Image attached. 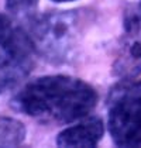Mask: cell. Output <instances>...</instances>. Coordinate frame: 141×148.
<instances>
[{
	"label": "cell",
	"instance_id": "7a4b0ae2",
	"mask_svg": "<svg viewBox=\"0 0 141 148\" xmlns=\"http://www.w3.org/2000/svg\"><path fill=\"white\" fill-rule=\"evenodd\" d=\"M93 21L88 9L54 10L37 17L30 28L35 54L51 65H65L75 58Z\"/></svg>",
	"mask_w": 141,
	"mask_h": 148
},
{
	"label": "cell",
	"instance_id": "8992f818",
	"mask_svg": "<svg viewBox=\"0 0 141 148\" xmlns=\"http://www.w3.org/2000/svg\"><path fill=\"white\" fill-rule=\"evenodd\" d=\"M105 134V124L100 117H83L79 123L66 127L58 134V147H96Z\"/></svg>",
	"mask_w": 141,
	"mask_h": 148
},
{
	"label": "cell",
	"instance_id": "ba28073f",
	"mask_svg": "<svg viewBox=\"0 0 141 148\" xmlns=\"http://www.w3.org/2000/svg\"><path fill=\"white\" fill-rule=\"evenodd\" d=\"M40 0H4L6 10L14 16H30L38 6Z\"/></svg>",
	"mask_w": 141,
	"mask_h": 148
},
{
	"label": "cell",
	"instance_id": "3957f363",
	"mask_svg": "<svg viewBox=\"0 0 141 148\" xmlns=\"http://www.w3.org/2000/svg\"><path fill=\"white\" fill-rule=\"evenodd\" d=\"M107 128L117 147H141V80H123L112 88Z\"/></svg>",
	"mask_w": 141,
	"mask_h": 148
},
{
	"label": "cell",
	"instance_id": "9c48e42d",
	"mask_svg": "<svg viewBox=\"0 0 141 148\" xmlns=\"http://www.w3.org/2000/svg\"><path fill=\"white\" fill-rule=\"evenodd\" d=\"M55 3H68V1H75V0H52Z\"/></svg>",
	"mask_w": 141,
	"mask_h": 148
},
{
	"label": "cell",
	"instance_id": "6da1fadb",
	"mask_svg": "<svg viewBox=\"0 0 141 148\" xmlns=\"http://www.w3.org/2000/svg\"><path fill=\"white\" fill-rule=\"evenodd\" d=\"M99 96L85 80L69 75H47L25 83L12 106L41 124L64 125L86 117Z\"/></svg>",
	"mask_w": 141,
	"mask_h": 148
},
{
	"label": "cell",
	"instance_id": "52a82bcc",
	"mask_svg": "<svg viewBox=\"0 0 141 148\" xmlns=\"http://www.w3.org/2000/svg\"><path fill=\"white\" fill-rule=\"evenodd\" d=\"M25 125L13 119L0 116V147H17L25 140Z\"/></svg>",
	"mask_w": 141,
	"mask_h": 148
},
{
	"label": "cell",
	"instance_id": "277c9868",
	"mask_svg": "<svg viewBox=\"0 0 141 148\" xmlns=\"http://www.w3.org/2000/svg\"><path fill=\"white\" fill-rule=\"evenodd\" d=\"M31 38L12 18L0 13V93L16 88L34 65Z\"/></svg>",
	"mask_w": 141,
	"mask_h": 148
},
{
	"label": "cell",
	"instance_id": "5b68a950",
	"mask_svg": "<svg viewBox=\"0 0 141 148\" xmlns=\"http://www.w3.org/2000/svg\"><path fill=\"white\" fill-rule=\"evenodd\" d=\"M141 73V6L126 10L123 34L113 62V75L121 80H131Z\"/></svg>",
	"mask_w": 141,
	"mask_h": 148
}]
</instances>
